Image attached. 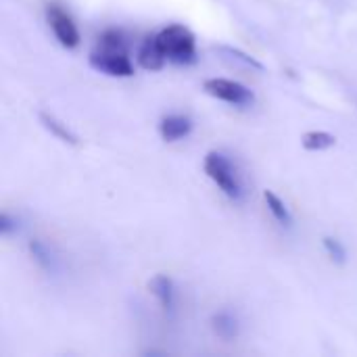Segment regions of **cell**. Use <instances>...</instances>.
<instances>
[{"mask_svg": "<svg viewBox=\"0 0 357 357\" xmlns=\"http://www.w3.org/2000/svg\"><path fill=\"white\" fill-rule=\"evenodd\" d=\"M38 117H40V123H42L56 140L67 142V144H77V134H75L65 121H61L59 117H54L52 113H46V111H42Z\"/></svg>", "mask_w": 357, "mask_h": 357, "instance_id": "cell-11", "label": "cell"}, {"mask_svg": "<svg viewBox=\"0 0 357 357\" xmlns=\"http://www.w3.org/2000/svg\"><path fill=\"white\" fill-rule=\"evenodd\" d=\"M222 54H228L232 61H238L241 65H245V67H251V69H264V65L255 59V56H251V54H247V52H243V50H238V48H232V46H220L218 48Z\"/></svg>", "mask_w": 357, "mask_h": 357, "instance_id": "cell-15", "label": "cell"}, {"mask_svg": "<svg viewBox=\"0 0 357 357\" xmlns=\"http://www.w3.org/2000/svg\"><path fill=\"white\" fill-rule=\"evenodd\" d=\"M17 228H19L17 226V220L10 213H6V211L0 213V234L2 236H10L13 232H17Z\"/></svg>", "mask_w": 357, "mask_h": 357, "instance_id": "cell-16", "label": "cell"}, {"mask_svg": "<svg viewBox=\"0 0 357 357\" xmlns=\"http://www.w3.org/2000/svg\"><path fill=\"white\" fill-rule=\"evenodd\" d=\"M90 67L111 75V77H132L134 75V63L130 59V50L126 44V38L119 29H105L98 40L94 50L88 56Z\"/></svg>", "mask_w": 357, "mask_h": 357, "instance_id": "cell-1", "label": "cell"}, {"mask_svg": "<svg viewBox=\"0 0 357 357\" xmlns=\"http://www.w3.org/2000/svg\"><path fill=\"white\" fill-rule=\"evenodd\" d=\"M203 90L209 96H213V98H218L222 102L234 105V107H249L255 100L253 92L247 86H243L241 82H234V79H226V77L205 79Z\"/></svg>", "mask_w": 357, "mask_h": 357, "instance_id": "cell-5", "label": "cell"}, {"mask_svg": "<svg viewBox=\"0 0 357 357\" xmlns=\"http://www.w3.org/2000/svg\"><path fill=\"white\" fill-rule=\"evenodd\" d=\"M27 249H29V255L31 259L38 264V268L46 274H54L59 270V259L54 255V251L40 238H31L27 243Z\"/></svg>", "mask_w": 357, "mask_h": 357, "instance_id": "cell-10", "label": "cell"}, {"mask_svg": "<svg viewBox=\"0 0 357 357\" xmlns=\"http://www.w3.org/2000/svg\"><path fill=\"white\" fill-rule=\"evenodd\" d=\"M46 23L52 31V36L56 38V42L63 48H77L82 42L79 29L73 21V17L69 15V10L59 4V2H48L46 4Z\"/></svg>", "mask_w": 357, "mask_h": 357, "instance_id": "cell-4", "label": "cell"}, {"mask_svg": "<svg viewBox=\"0 0 357 357\" xmlns=\"http://www.w3.org/2000/svg\"><path fill=\"white\" fill-rule=\"evenodd\" d=\"M203 169L207 178L232 201L243 199V182L234 163L220 151H209L203 159Z\"/></svg>", "mask_w": 357, "mask_h": 357, "instance_id": "cell-3", "label": "cell"}, {"mask_svg": "<svg viewBox=\"0 0 357 357\" xmlns=\"http://www.w3.org/2000/svg\"><path fill=\"white\" fill-rule=\"evenodd\" d=\"M138 65L146 71H161L167 63V59L163 56L159 44H157V36H146L138 48Z\"/></svg>", "mask_w": 357, "mask_h": 357, "instance_id": "cell-8", "label": "cell"}, {"mask_svg": "<svg viewBox=\"0 0 357 357\" xmlns=\"http://www.w3.org/2000/svg\"><path fill=\"white\" fill-rule=\"evenodd\" d=\"M155 36L167 61L178 63V65H190L197 61V40H195V33L186 25L172 23Z\"/></svg>", "mask_w": 357, "mask_h": 357, "instance_id": "cell-2", "label": "cell"}, {"mask_svg": "<svg viewBox=\"0 0 357 357\" xmlns=\"http://www.w3.org/2000/svg\"><path fill=\"white\" fill-rule=\"evenodd\" d=\"M192 119L188 115H182V113H172V115H165L161 117L159 121V134L165 142H178V140H184L190 136L192 132Z\"/></svg>", "mask_w": 357, "mask_h": 357, "instance_id": "cell-7", "label": "cell"}, {"mask_svg": "<svg viewBox=\"0 0 357 357\" xmlns=\"http://www.w3.org/2000/svg\"><path fill=\"white\" fill-rule=\"evenodd\" d=\"M151 295L159 301V307L165 316H172L176 310V284L167 274H155L149 280Z\"/></svg>", "mask_w": 357, "mask_h": 357, "instance_id": "cell-6", "label": "cell"}, {"mask_svg": "<svg viewBox=\"0 0 357 357\" xmlns=\"http://www.w3.org/2000/svg\"><path fill=\"white\" fill-rule=\"evenodd\" d=\"M264 201H266V205H268V209H270V213L274 215V220L280 224V226H293V215H291V211H289V207H287V203L276 195V192H272V190H266L264 192Z\"/></svg>", "mask_w": 357, "mask_h": 357, "instance_id": "cell-13", "label": "cell"}, {"mask_svg": "<svg viewBox=\"0 0 357 357\" xmlns=\"http://www.w3.org/2000/svg\"><path fill=\"white\" fill-rule=\"evenodd\" d=\"M301 144L305 151H312V153H322L331 146L337 144V138L328 132H322V130H312V132H305L301 136Z\"/></svg>", "mask_w": 357, "mask_h": 357, "instance_id": "cell-12", "label": "cell"}, {"mask_svg": "<svg viewBox=\"0 0 357 357\" xmlns=\"http://www.w3.org/2000/svg\"><path fill=\"white\" fill-rule=\"evenodd\" d=\"M322 247L326 251V255L335 261V264H345L347 261V251L343 247V243L339 238H333V236H324L322 238Z\"/></svg>", "mask_w": 357, "mask_h": 357, "instance_id": "cell-14", "label": "cell"}, {"mask_svg": "<svg viewBox=\"0 0 357 357\" xmlns=\"http://www.w3.org/2000/svg\"><path fill=\"white\" fill-rule=\"evenodd\" d=\"M211 331L215 333L218 339L230 343L238 339L241 324H238V318L230 310H220L211 316Z\"/></svg>", "mask_w": 357, "mask_h": 357, "instance_id": "cell-9", "label": "cell"}]
</instances>
